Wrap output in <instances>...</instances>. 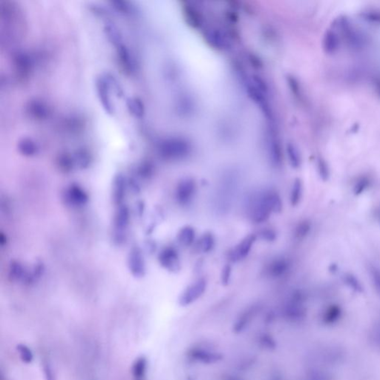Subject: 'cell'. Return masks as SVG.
Instances as JSON below:
<instances>
[{
    "label": "cell",
    "instance_id": "9c48e42d",
    "mask_svg": "<svg viewBox=\"0 0 380 380\" xmlns=\"http://www.w3.org/2000/svg\"><path fill=\"white\" fill-rule=\"evenodd\" d=\"M256 241V236L251 234L244 238L230 253V258L233 262H238L245 258L253 248Z\"/></svg>",
    "mask_w": 380,
    "mask_h": 380
},
{
    "label": "cell",
    "instance_id": "1f68e13d",
    "mask_svg": "<svg viewBox=\"0 0 380 380\" xmlns=\"http://www.w3.org/2000/svg\"><path fill=\"white\" fill-rule=\"evenodd\" d=\"M57 161H58V165L61 170L65 172H70L75 166L73 155H70V154H61L59 156Z\"/></svg>",
    "mask_w": 380,
    "mask_h": 380
},
{
    "label": "cell",
    "instance_id": "d4e9b609",
    "mask_svg": "<svg viewBox=\"0 0 380 380\" xmlns=\"http://www.w3.org/2000/svg\"><path fill=\"white\" fill-rule=\"evenodd\" d=\"M104 32H105L106 36H107L108 40H110V43L115 47L123 43L122 36H121V33L118 30V28L114 26L112 23H107V24H105V26H104Z\"/></svg>",
    "mask_w": 380,
    "mask_h": 380
},
{
    "label": "cell",
    "instance_id": "52a82bcc",
    "mask_svg": "<svg viewBox=\"0 0 380 380\" xmlns=\"http://www.w3.org/2000/svg\"><path fill=\"white\" fill-rule=\"evenodd\" d=\"M158 261L160 265L170 272H178L180 269V257L175 249L166 247L159 254Z\"/></svg>",
    "mask_w": 380,
    "mask_h": 380
},
{
    "label": "cell",
    "instance_id": "6da1fadb",
    "mask_svg": "<svg viewBox=\"0 0 380 380\" xmlns=\"http://www.w3.org/2000/svg\"><path fill=\"white\" fill-rule=\"evenodd\" d=\"M158 150L160 156L165 160H182L191 153L192 146L185 138L172 137L160 141Z\"/></svg>",
    "mask_w": 380,
    "mask_h": 380
},
{
    "label": "cell",
    "instance_id": "7bdbcfd3",
    "mask_svg": "<svg viewBox=\"0 0 380 380\" xmlns=\"http://www.w3.org/2000/svg\"><path fill=\"white\" fill-rule=\"evenodd\" d=\"M260 236L267 241H273L276 238V233L272 229H264L260 233Z\"/></svg>",
    "mask_w": 380,
    "mask_h": 380
},
{
    "label": "cell",
    "instance_id": "60d3db41",
    "mask_svg": "<svg viewBox=\"0 0 380 380\" xmlns=\"http://www.w3.org/2000/svg\"><path fill=\"white\" fill-rule=\"evenodd\" d=\"M232 275V268L230 265L224 266V268L222 269V276H221V280H222V283L224 286H227L230 284V278H231Z\"/></svg>",
    "mask_w": 380,
    "mask_h": 380
},
{
    "label": "cell",
    "instance_id": "4fadbf2b",
    "mask_svg": "<svg viewBox=\"0 0 380 380\" xmlns=\"http://www.w3.org/2000/svg\"><path fill=\"white\" fill-rule=\"evenodd\" d=\"M247 91L249 97L259 107L265 116L267 118H271V110L267 98H266V94L258 89L253 82L247 84Z\"/></svg>",
    "mask_w": 380,
    "mask_h": 380
},
{
    "label": "cell",
    "instance_id": "7a4b0ae2",
    "mask_svg": "<svg viewBox=\"0 0 380 380\" xmlns=\"http://www.w3.org/2000/svg\"><path fill=\"white\" fill-rule=\"evenodd\" d=\"M248 213L251 220L256 224L265 222L269 219L272 211L267 205L264 192L255 195L250 199Z\"/></svg>",
    "mask_w": 380,
    "mask_h": 380
},
{
    "label": "cell",
    "instance_id": "7402d4cb",
    "mask_svg": "<svg viewBox=\"0 0 380 380\" xmlns=\"http://www.w3.org/2000/svg\"><path fill=\"white\" fill-rule=\"evenodd\" d=\"M196 238V231L191 226H185L182 227L177 234L179 243L185 247H189L194 242Z\"/></svg>",
    "mask_w": 380,
    "mask_h": 380
},
{
    "label": "cell",
    "instance_id": "44dd1931",
    "mask_svg": "<svg viewBox=\"0 0 380 380\" xmlns=\"http://www.w3.org/2000/svg\"><path fill=\"white\" fill-rule=\"evenodd\" d=\"M264 196L272 213H281L283 208V204L279 195L276 192L267 190V191H264Z\"/></svg>",
    "mask_w": 380,
    "mask_h": 380
},
{
    "label": "cell",
    "instance_id": "4316f807",
    "mask_svg": "<svg viewBox=\"0 0 380 380\" xmlns=\"http://www.w3.org/2000/svg\"><path fill=\"white\" fill-rule=\"evenodd\" d=\"M75 166L79 169H85L89 166L91 162V156L86 149H80L76 151L73 155Z\"/></svg>",
    "mask_w": 380,
    "mask_h": 380
},
{
    "label": "cell",
    "instance_id": "7c38bea8",
    "mask_svg": "<svg viewBox=\"0 0 380 380\" xmlns=\"http://www.w3.org/2000/svg\"><path fill=\"white\" fill-rule=\"evenodd\" d=\"M129 269L134 276L142 277L145 274V262L139 247H133L130 251L128 259Z\"/></svg>",
    "mask_w": 380,
    "mask_h": 380
},
{
    "label": "cell",
    "instance_id": "e575fe53",
    "mask_svg": "<svg viewBox=\"0 0 380 380\" xmlns=\"http://www.w3.org/2000/svg\"><path fill=\"white\" fill-rule=\"evenodd\" d=\"M370 275L375 291L380 297V268L372 265L370 267Z\"/></svg>",
    "mask_w": 380,
    "mask_h": 380
},
{
    "label": "cell",
    "instance_id": "d590c367",
    "mask_svg": "<svg viewBox=\"0 0 380 380\" xmlns=\"http://www.w3.org/2000/svg\"><path fill=\"white\" fill-rule=\"evenodd\" d=\"M370 185V181L367 177H363L359 178L353 186V194L358 196L362 195L367 190Z\"/></svg>",
    "mask_w": 380,
    "mask_h": 380
},
{
    "label": "cell",
    "instance_id": "2e32d148",
    "mask_svg": "<svg viewBox=\"0 0 380 380\" xmlns=\"http://www.w3.org/2000/svg\"><path fill=\"white\" fill-rule=\"evenodd\" d=\"M129 222V210L127 206L121 205L118 207V211L115 218V227L116 231L118 232L117 235L121 236L122 238L123 233L124 230H127Z\"/></svg>",
    "mask_w": 380,
    "mask_h": 380
},
{
    "label": "cell",
    "instance_id": "ba28073f",
    "mask_svg": "<svg viewBox=\"0 0 380 380\" xmlns=\"http://www.w3.org/2000/svg\"><path fill=\"white\" fill-rule=\"evenodd\" d=\"M116 48L117 59L121 69L125 74L130 75L135 71V63L129 48L124 44L118 45Z\"/></svg>",
    "mask_w": 380,
    "mask_h": 380
},
{
    "label": "cell",
    "instance_id": "603a6c76",
    "mask_svg": "<svg viewBox=\"0 0 380 380\" xmlns=\"http://www.w3.org/2000/svg\"><path fill=\"white\" fill-rule=\"evenodd\" d=\"M342 314V311L340 306L337 305H331L324 313L323 322L326 325H333L340 319Z\"/></svg>",
    "mask_w": 380,
    "mask_h": 380
},
{
    "label": "cell",
    "instance_id": "3957f363",
    "mask_svg": "<svg viewBox=\"0 0 380 380\" xmlns=\"http://www.w3.org/2000/svg\"><path fill=\"white\" fill-rule=\"evenodd\" d=\"M97 94L98 99L104 108V111L108 115H113L115 113V107L111 99V85L107 74H104L97 77L95 81Z\"/></svg>",
    "mask_w": 380,
    "mask_h": 380
},
{
    "label": "cell",
    "instance_id": "f546056e",
    "mask_svg": "<svg viewBox=\"0 0 380 380\" xmlns=\"http://www.w3.org/2000/svg\"><path fill=\"white\" fill-rule=\"evenodd\" d=\"M303 194V184L300 178L294 180L291 193V203L293 206H297L301 202Z\"/></svg>",
    "mask_w": 380,
    "mask_h": 380
},
{
    "label": "cell",
    "instance_id": "484cf974",
    "mask_svg": "<svg viewBox=\"0 0 380 380\" xmlns=\"http://www.w3.org/2000/svg\"><path fill=\"white\" fill-rule=\"evenodd\" d=\"M128 110L135 118H142L145 114L144 104L138 98H129L127 101Z\"/></svg>",
    "mask_w": 380,
    "mask_h": 380
},
{
    "label": "cell",
    "instance_id": "ee69618b",
    "mask_svg": "<svg viewBox=\"0 0 380 380\" xmlns=\"http://www.w3.org/2000/svg\"><path fill=\"white\" fill-rule=\"evenodd\" d=\"M373 339H374L375 343L380 348V328L375 330Z\"/></svg>",
    "mask_w": 380,
    "mask_h": 380
},
{
    "label": "cell",
    "instance_id": "277c9868",
    "mask_svg": "<svg viewBox=\"0 0 380 380\" xmlns=\"http://www.w3.org/2000/svg\"><path fill=\"white\" fill-rule=\"evenodd\" d=\"M196 193V181L190 177H185L179 182L176 188V200L181 206H186L191 203Z\"/></svg>",
    "mask_w": 380,
    "mask_h": 380
},
{
    "label": "cell",
    "instance_id": "d6986e66",
    "mask_svg": "<svg viewBox=\"0 0 380 380\" xmlns=\"http://www.w3.org/2000/svg\"><path fill=\"white\" fill-rule=\"evenodd\" d=\"M19 152L23 156L33 157L39 152V147L37 143L32 138H23L17 144Z\"/></svg>",
    "mask_w": 380,
    "mask_h": 380
},
{
    "label": "cell",
    "instance_id": "cb8c5ba5",
    "mask_svg": "<svg viewBox=\"0 0 380 380\" xmlns=\"http://www.w3.org/2000/svg\"><path fill=\"white\" fill-rule=\"evenodd\" d=\"M215 244H216V240L213 235L210 233H207L199 240L196 247L201 253H207L213 250Z\"/></svg>",
    "mask_w": 380,
    "mask_h": 380
},
{
    "label": "cell",
    "instance_id": "836d02e7",
    "mask_svg": "<svg viewBox=\"0 0 380 380\" xmlns=\"http://www.w3.org/2000/svg\"><path fill=\"white\" fill-rule=\"evenodd\" d=\"M339 41L338 37L333 32H328L325 35V40H324V47L328 52L331 53L336 51L338 47Z\"/></svg>",
    "mask_w": 380,
    "mask_h": 380
},
{
    "label": "cell",
    "instance_id": "74e56055",
    "mask_svg": "<svg viewBox=\"0 0 380 380\" xmlns=\"http://www.w3.org/2000/svg\"><path fill=\"white\" fill-rule=\"evenodd\" d=\"M318 170H319V176L323 181H327L329 179L330 169L325 160H322V159L319 160V162H318Z\"/></svg>",
    "mask_w": 380,
    "mask_h": 380
},
{
    "label": "cell",
    "instance_id": "83f0119b",
    "mask_svg": "<svg viewBox=\"0 0 380 380\" xmlns=\"http://www.w3.org/2000/svg\"><path fill=\"white\" fill-rule=\"evenodd\" d=\"M110 3L112 8L118 13L124 15H132L135 13V6H132L130 2L124 1V0H113L110 2Z\"/></svg>",
    "mask_w": 380,
    "mask_h": 380
},
{
    "label": "cell",
    "instance_id": "8fae6325",
    "mask_svg": "<svg viewBox=\"0 0 380 380\" xmlns=\"http://www.w3.org/2000/svg\"><path fill=\"white\" fill-rule=\"evenodd\" d=\"M13 65L17 75L20 78H26L32 70V60L29 54L19 51L14 55Z\"/></svg>",
    "mask_w": 380,
    "mask_h": 380
},
{
    "label": "cell",
    "instance_id": "ffe728a7",
    "mask_svg": "<svg viewBox=\"0 0 380 380\" xmlns=\"http://www.w3.org/2000/svg\"><path fill=\"white\" fill-rule=\"evenodd\" d=\"M185 18L188 24L194 29H200L202 27L203 20L199 12L190 6H186L183 9Z\"/></svg>",
    "mask_w": 380,
    "mask_h": 380
},
{
    "label": "cell",
    "instance_id": "ab89813d",
    "mask_svg": "<svg viewBox=\"0 0 380 380\" xmlns=\"http://www.w3.org/2000/svg\"><path fill=\"white\" fill-rule=\"evenodd\" d=\"M153 166L149 163H143L138 169V173L141 177H149L153 172Z\"/></svg>",
    "mask_w": 380,
    "mask_h": 380
},
{
    "label": "cell",
    "instance_id": "f35d334b",
    "mask_svg": "<svg viewBox=\"0 0 380 380\" xmlns=\"http://www.w3.org/2000/svg\"><path fill=\"white\" fill-rule=\"evenodd\" d=\"M306 380H333L332 375L322 370H316L310 373Z\"/></svg>",
    "mask_w": 380,
    "mask_h": 380
},
{
    "label": "cell",
    "instance_id": "ac0fdd59",
    "mask_svg": "<svg viewBox=\"0 0 380 380\" xmlns=\"http://www.w3.org/2000/svg\"><path fill=\"white\" fill-rule=\"evenodd\" d=\"M289 267L290 264L288 260L284 258H277L270 263L267 270L271 277L279 278L288 272Z\"/></svg>",
    "mask_w": 380,
    "mask_h": 380
},
{
    "label": "cell",
    "instance_id": "5bb4252c",
    "mask_svg": "<svg viewBox=\"0 0 380 380\" xmlns=\"http://www.w3.org/2000/svg\"><path fill=\"white\" fill-rule=\"evenodd\" d=\"M88 196L78 185L73 184L67 189L65 199L69 205L74 207L82 206L88 202Z\"/></svg>",
    "mask_w": 380,
    "mask_h": 380
},
{
    "label": "cell",
    "instance_id": "30bf717a",
    "mask_svg": "<svg viewBox=\"0 0 380 380\" xmlns=\"http://www.w3.org/2000/svg\"><path fill=\"white\" fill-rule=\"evenodd\" d=\"M26 110L30 118L37 121H45L50 115L49 107L41 100L29 101L26 104Z\"/></svg>",
    "mask_w": 380,
    "mask_h": 380
},
{
    "label": "cell",
    "instance_id": "e0dca14e",
    "mask_svg": "<svg viewBox=\"0 0 380 380\" xmlns=\"http://www.w3.org/2000/svg\"><path fill=\"white\" fill-rule=\"evenodd\" d=\"M269 156L271 163L274 166H280L282 160V154H281V146L279 141L275 137L271 135L268 143Z\"/></svg>",
    "mask_w": 380,
    "mask_h": 380
},
{
    "label": "cell",
    "instance_id": "f1b7e54d",
    "mask_svg": "<svg viewBox=\"0 0 380 380\" xmlns=\"http://www.w3.org/2000/svg\"><path fill=\"white\" fill-rule=\"evenodd\" d=\"M344 283L353 292L362 294L364 291V287L359 278L353 274L347 272L343 275Z\"/></svg>",
    "mask_w": 380,
    "mask_h": 380
},
{
    "label": "cell",
    "instance_id": "4dcf8cb0",
    "mask_svg": "<svg viewBox=\"0 0 380 380\" xmlns=\"http://www.w3.org/2000/svg\"><path fill=\"white\" fill-rule=\"evenodd\" d=\"M286 150L290 163L292 167L295 169L300 167L301 165V157L297 147L292 143H288L287 145Z\"/></svg>",
    "mask_w": 380,
    "mask_h": 380
},
{
    "label": "cell",
    "instance_id": "9a60e30c",
    "mask_svg": "<svg viewBox=\"0 0 380 380\" xmlns=\"http://www.w3.org/2000/svg\"><path fill=\"white\" fill-rule=\"evenodd\" d=\"M126 187L127 182L126 178L122 174H118L115 176L113 180V188H112V199L114 203L118 207L122 205L126 195Z\"/></svg>",
    "mask_w": 380,
    "mask_h": 380
},
{
    "label": "cell",
    "instance_id": "8d00e7d4",
    "mask_svg": "<svg viewBox=\"0 0 380 380\" xmlns=\"http://www.w3.org/2000/svg\"><path fill=\"white\" fill-rule=\"evenodd\" d=\"M311 230V223L308 222V221H304L297 226V229H296V236H297V238L302 239V238L308 236Z\"/></svg>",
    "mask_w": 380,
    "mask_h": 380
},
{
    "label": "cell",
    "instance_id": "8992f818",
    "mask_svg": "<svg viewBox=\"0 0 380 380\" xmlns=\"http://www.w3.org/2000/svg\"><path fill=\"white\" fill-rule=\"evenodd\" d=\"M205 38L212 47L220 51H225L231 47V43L227 34L216 28L207 29L205 33Z\"/></svg>",
    "mask_w": 380,
    "mask_h": 380
},
{
    "label": "cell",
    "instance_id": "b9f144b4",
    "mask_svg": "<svg viewBox=\"0 0 380 380\" xmlns=\"http://www.w3.org/2000/svg\"><path fill=\"white\" fill-rule=\"evenodd\" d=\"M252 79H253V83L258 89L261 90L264 94H267L268 88H267V84L264 82V79L257 75H254Z\"/></svg>",
    "mask_w": 380,
    "mask_h": 380
},
{
    "label": "cell",
    "instance_id": "d6a6232c",
    "mask_svg": "<svg viewBox=\"0 0 380 380\" xmlns=\"http://www.w3.org/2000/svg\"><path fill=\"white\" fill-rule=\"evenodd\" d=\"M9 275L14 281L20 280V278H26V274L24 267L18 261H14L10 266Z\"/></svg>",
    "mask_w": 380,
    "mask_h": 380
},
{
    "label": "cell",
    "instance_id": "5b68a950",
    "mask_svg": "<svg viewBox=\"0 0 380 380\" xmlns=\"http://www.w3.org/2000/svg\"><path fill=\"white\" fill-rule=\"evenodd\" d=\"M207 281L204 278L198 280L190 284L180 295L179 299L180 305L186 306L199 300L206 291Z\"/></svg>",
    "mask_w": 380,
    "mask_h": 380
}]
</instances>
